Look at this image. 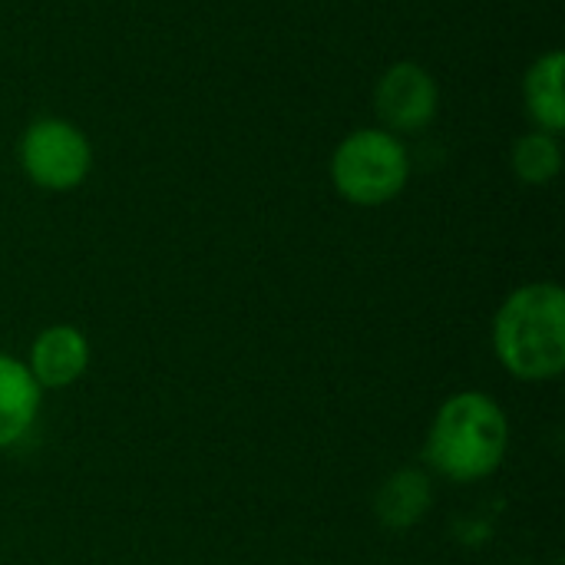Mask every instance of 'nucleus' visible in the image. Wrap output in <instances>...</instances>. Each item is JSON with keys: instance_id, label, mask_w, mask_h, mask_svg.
<instances>
[{"instance_id": "obj_1", "label": "nucleus", "mask_w": 565, "mask_h": 565, "mask_svg": "<svg viewBox=\"0 0 565 565\" xmlns=\"http://www.w3.org/2000/svg\"><path fill=\"white\" fill-rule=\"evenodd\" d=\"M510 450V420L497 397L460 391L447 397L427 430L424 460L454 483H477L500 470Z\"/></svg>"}, {"instance_id": "obj_2", "label": "nucleus", "mask_w": 565, "mask_h": 565, "mask_svg": "<svg viewBox=\"0 0 565 565\" xmlns=\"http://www.w3.org/2000/svg\"><path fill=\"white\" fill-rule=\"evenodd\" d=\"M493 351L507 374L526 384L553 381L565 367V291L556 281L516 288L493 318Z\"/></svg>"}, {"instance_id": "obj_10", "label": "nucleus", "mask_w": 565, "mask_h": 565, "mask_svg": "<svg viewBox=\"0 0 565 565\" xmlns=\"http://www.w3.org/2000/svg\"><path fill=\"white\" fill-rule=\"evenodd\" d=\"M513 172L520 175V182L526 185H550L559 169H563V149H559V136L546 132V129H533L526 136L516 139L513 146Z\"/></svg>"}, {"instance_id": "obj_7", "label": "nucleus", "mask_w": 565, "mask_h": 565, "mask_svg": "<svg viewBox=\"0 0 565 565\" xmlns=\"http://www.w3.org/2000/svg\"><path fill=\"white\" fill-rule=\"evenodd\" d=\"M43 391L23 361L0 354V450L20 444L36 424Z\"/></svg>"}, {"instance_id": "obj_5", "label": "nucleus", "mask_w": 565, "mask_h": 565, "mask_svg": "<svg viewBox=\"0 0 565 565\" xmlns=\"http://www.w3.org/2000/svg\"><path fill=\"white\" fill-rule=\"evenodd\" d=\"M374 109L387 132H420L437 119L440 86L434 73L420 63H394L374 89Z\"/></svg>"}, {"instance_id": "obj_4", "label": "nucleus", "mask_w": 565, "mask_h": 565, "mask_svg": "<svg viewBox=\"0 0 565 565\" xmlns=\"http://www.w3.org/2000/svg\"><path fill=\"white\" fill-rule=\"evenodd\" d=\"M20 166L36 189L73 192L93 169V146L70 119L43 116L20 136Z\"/></svg>"}, {"instance_id": "obj_6", "label": "nucleus", "mask_w": 565, "mask_h": 565, "mask_svg": "<svg viewBox=\"0 0 565 565\" xmlns=\"http://www.w3.org/2000/svg\"><path fill=\"white\" fill-rule=\"evenodd\" d=\"M89 367V338L73 324H50L43 328L26 358V371L40 384V391H63L73 387Z\"/></svg>"}, {"instance_id": "obj_8", "label": "nucleus", "mask_w": 565, "mask_h": 565, "mask_svg": "<svg viewBox=\"0 0 565 565\" xmlns=\"http://www.w3.org/2000/svg\"><path fill=\"white\" fill-rule=\"evenodd\" d=\"M434 507V480L420 467H404L384 480L374 500V513L387 530L417 526Z\"/></svg>"}, {"instance_id": "obj_9", "label": "nucleus", "mask_w": 565, "mask_h": 565, "mask_svg": "<svg viewBox=\"0 0 565 565\" xmlns=\"http://www.w3.org/2000/svg\"><path fill=\"white\" fill-rule=\"evenodd\" d=\"M563 76V50H550L540 60H533V66L526 70V79H523V99H526L530 119L536 122V129H546L553 136H559L565 126Z\"/></svg>"}, {"instance_id": "obj_3", "label": "nucleus", "mask_w": 565, "mask_h": 565, "mask_svg": "<svg viewBox=\"0 0 565 565\" xmlns=\"http://www.w3.org/2000/svg\"><path fill=\"white\" fill-rule=\"evenodd\" d=\"M411 179V156L401 136L387 129H354L331 156V182L338 195L361 209L394 202Z\"/></svg>"}]
</instances>
